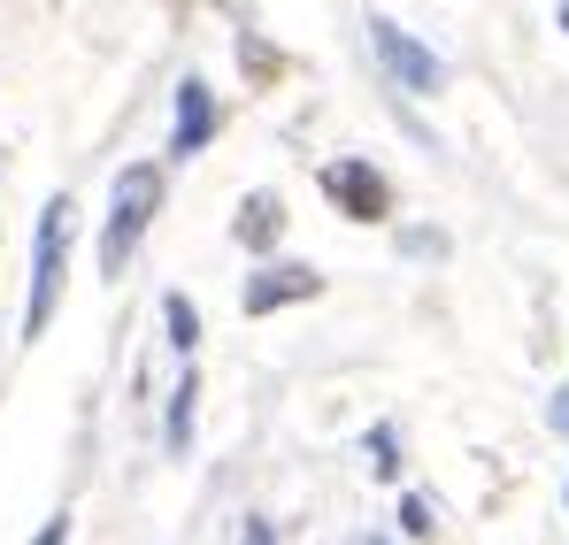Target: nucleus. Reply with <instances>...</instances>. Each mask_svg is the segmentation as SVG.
<instances>
[{
	"mask_svg": "<svg viewBox=\"0 0 569 545\" xmlns=\"http://www.w3.org/2000/svg\"><path fill=\"white\" fill-rule=\"evenodd\" d=\"M154 208H162V170L154 162H123L116 170V192H108V223H100V270L108 276H123V262L139 254Z\"/></svg>",
	"mask_w": 569,
	"mask_h": 545,
	"instance_id": "f257e3e1",
	"label": "nucleus"
},
{
	"mask_svg": "<svg viewBox=\"0 0 569 545\" xmlns=\"http://www.w3.org/2000/svg\"><path fill=\"white\" fill-rule=\"evenodd\" d=\"M62 262H70V200L54 192L39 208V239H31V300H23V339H47L54 300H62Z\"/></svg>",
	"mask_w": 569,
	"mask_h": 545,
	"instance_id": "f03ea898",
	"label": "nucleus"
},
{
	"mask_svg": "<svg viewBox=\"0 0 569 545\" xmlns=\"http://www.w3.org/2000/svg\"><path fill=\"white\" fill-rule=\"evenodd\" d=\"M370 47H378L385 78H392L400 92H439V85H447V62H439L423 39H408L392 16H370Z\"/></svg>",
	"mask_w": 569,
	"mask_h": 545,
	"instance_id": "7ed1b4c3",
	"label": "nucleus"
},
{
	"mask_svg": "<svg viewBox=\"0 0 569 545\" xmlns=\"http://www.w3.org/2000/svg\"><path fill=\"white\" fill-rule=\"evenodd\" d=\"M323 200H331L339 215H355V223H385V215H392V184H385L370 162H355V154L323 170Z\"/></svg>",
	"mask_w": 569,
	"mask_h": 545,
	"instance_id": "20e7f679",
	"label": "nucleus"
},
{
	"mask_svg": "<svg viewBox=\"0 0 569 545\" xmlns=\"http://www.w3.org/2000/svg\"><path fill=\"white\" fill-rule=\"evenodd\" d=\"M323 292V276L316 270H300V262H270V270H254L247 276V292H239V315H278V307H292V300H316Z\"/></svg>",
	"mask_w": 569,
	"mask_h": 545,
	"instance_id": "39448f33",
	"label": "nucleus"
},
{
	"mask_svg": "<svg viewBox=\"0 0 569 545\" xmlns=\"http://www.w3.org/2000/svg\"><path fill=\"white\" fill-rule=\"evenodd\" d=\"M208 139H216V92L200 85V78H186V85H178V108H170V154L186 162Z\"/></svg>",
	"mask_w": 569,
	"mask_h": 545,
	"instance_id": "423d86ee",
	"label": "nucleus"
},
{
	"mask_svg": "<svg viewBox=\"0 0 569 545\" xmlns=\"http://www.w3.org/2000/svg\"><path fill=\"white\" fill-rule=\"evenodd\" d=\"M231 239L247 246V254H278V239H284V208H278V192H254L239 215H231Z\"/></svg>",
	"mask_w": 569,
	"mask_h": 545,
	"instance_id": "0eeeda50",
	"label": "nucleus"
},
{
	"mask_svg": "<svg viewBox=\"0 0 569 545\" xmlns=\"http://www.w3.org/2000/svg\"><path fill=\"white\" fill-rule=\"evenodd\" d=\"M192 407H200V384H192V369H186L178 392H170V423H162V446H170V454H186V446H192Z\"/></svg>",
	"mask_w": 569,
	"mask_h": 545,
	"instance_id": "6e6552de",
	"label": "nucleus"
},
{
	"mask_svg": "<svg viewBox=\"0 0 569 545\" xmlns=\"http://www.w3.org/2000/svg\"><path fill=\"white\" fill-rule=\"evenodd\" d=\"M162 323H170V346L192 362V346H200V307H192L186 292H162Z\"/></svg>",
	"mask_w": 569,
	"mask_h": 545,
	"instance_id": "1a4fd4ad",
	"label": "nucleus"
},
{
	"mask_svg": "<svg viewBox=\"0 0 569 545\" xmlns=\"http://www.w3.org/2000/svg\"><path fill=\"white\" fill-rule=\"evenodd\" d=\"M362 454H370V476H400V438H392V423H378V431L362 438Z\"/></svg>",
	"mask_w": 569,
	"mask_h": 545,
	"instance_id": "9d476101",
	"label": "nucleus"
},
{
	"mask_svg": "<svg viewBox=\"0 0 569 545\" xmlns=\"http://www.w3.org/2000/svg\"><path fill=\"white\" fill-rule=\"evenodd\" d=\"M400 531L423 538V531H431V499H400Z\"/></svg>",
	"mask_w": 569,
	"mask_h": 545,
	"instance_id": "9b49d317",
	"label": "nucleus"
},
{
	"mask_svg": "<svg viewBox=\"0 0 569 545\" xmlns=\"http://www.w3.org/2000/svg\"><path fill=\"white\" fill-rule=\"evenodd\" d=\"M547 423H555V431H562V438H569V384H562V392H555V400H547Z\"/></svg>",
	"mask_w": 569,
	"mask_h": 545,
	"instance_id": "f8f14e48",
	"label": "nucleus"
},
{
	"mask_svg": "<svg viewBox=\"0 0 569 545\" xmlns=\"http://www.w3.org/2000/svg\"><path fill=\"white\" fill-rule=\"evenodd\" d=\"M31 545H70V515H54V523H47V531H39Z\"/></svg>",
	"mask_w": 569,
	"mask_h": 545,
	"instance_id": "ddd939ff",
	"label": "nucleus"
},
{
	"mask_svg": "<svg viewBox=\"0 0 569 545\" xmlns=\"http://www.w3.org/2000/svg\"><path fill=\"white\" fill-rule=\"evenodd\" d=\"M239 545H270V523H262V515H247V531H239Z\"/></svg>",
	"mask_w": 569,
	"mask_h": 545,
	"instance_id": "4468645a",
	"label": "nucleus"
},
{
	"mask_svg": "<svg viewBox=\"0 0 569 545\" xmlns=\"http://www.w3.org/2000/svg\"><path fill=\"white\" fill-rule=\"evenodd\" d=\"M562 23H569V8H562Z\"/></svg>",
	"mask_w": 569,
	"mask_h": 545,
	"instance_id": "2eb2a0df",
	"label": "nucleus"
}]
</instances>
